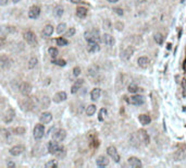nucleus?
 <instances>
[{"label": "nucleus", "mask_w": 186, "mask_h": 168, "mask_svg": "<svg viewBox=\"0 0 186 168\" xmlns=\"http://www.w3.org/2000/svg\"><path fill=\"white\" fill-rule=\"evenodd\" d=\"M84 37H85V39L87 42H100V34H99V32L97 30L86 31L85 34H84Z\"/></svg>", "instance_id": "1"}, {"label": "nucleus", "mask_w": 186, "mask_h": 168, "mask_svg": "<svg viewBox=\"0 0 186 168\" xmlns=\"http://www.w3.org/2000/svg\"><path fill=\"white\" fill-rule=\"evenodd\" d=\"M20 106L22 108V110L28 111L33 109L34 107V97H30V98H25L20 102Z\"/></svg>", "instance_id": "2"}, {"label": "nucleus", "mask_w": 186, "mask_h": 168, "mask_svg": "<svg viewBox=\"0 0 186 168\" xmlns=\"http://www.w3.org/2000/svg\"><path fill=\"white\" fill-rule=\"evenodd\" d=\"M137 137L139 139V142L143 143L145 145H148L149 142H150V139H149V135L147 133V131L144 129H139L138 132H137Z\"/></svg>", "instance_id": "3"}, {"label": "nucleus", "mask_w": 186, "mask_h": 168, "mask_svg": "<svg viewBox=\"0 0 186 168\" xmlns=\"http://www.w3.org/2000/svg\"><path fill=\"white\" fill-rule=\"evenodd\" d=\"M107 153H108V155H109L115 163H119V162H120V155H119L118 151H117V149H115L114 146H109V147L107 149Z\"/></svg>", "instance_id": "4"}, {"label": "nucleus", "mask_w": 186, "mask_h": 168, "mask_svg": "<svg viewBox=\"0 0 186 168\" xmlns=\"http://www.w3.org/2000/svg\"><path fill=\"white\" fill-rule=\"evenodd\" d=\"M134 51H135V49H134L133 46H127L125 49L121 53V58L123 60H129V58L133 56Z\"/></svg>", "instance_id": "5"}, {"label": "nucleus", "mask_w": 186, "mask_h": 168, "mask_svg": "<svg viewBox=\"0 0 186 168\" xmlns=\"http://www.w3.org/2000/svg\"><path fill=\"white\" fill-rule=\"evenodd\" d=\"M186 156V147L184 145H182L181 147L175 151L174 153V159L175 160H183Z\"/></svg>", "instance_id": "6"}, {"label": "nucleus", "mask_w": 186, "mask_h": 168, "mask_svg": "<svg viewBox=\"0 0 186 168\" xmlns=\"http://www.w3.org/2000/svg\"><path fill=\"white\" fill-rule=\"evenodd\" d=\"M65 137H66V132H65V130L59 129L52 134V140H54V141H57V142H61V141H63V140H64Z\"/></svg>", "instance_id": "7"}, {"label": "nucleus", "mask_w": 186, "mask_h": 168, "mask_svg": "<svg viewBox=\"0 0 186 168\" xmlns=\"http://www.w3.org/2000/svg\"><path fill=\"white\" fill-rule=\"evenodd\" d=\"M45 133V128L42 125H36L34 128V137L36 140H40L44 137Z\"/></svg>", "instance_id": "8"}, {"label": "nucleus", "mask_w": 186, "mask_h": 168, "mask_svg": "<svg viewBox=\"0 0 186 168\" xmlns=\"http://www.w3.org/2000/svg\"><path fill=\"white\" fill-rule=\"evenodd\" d=\"M20 92H21V94L24 96H27L30 94V92H32V85L30 83H27V82H24L20 85L19 88Z\"/></svg>", "instance_id": "9"}, {"label": "nucleus", "mask_w": 186, "mask_h": 168, "mask_svg": "<svg viewBox=\"0 0 186 168\" xmlns=\"http://www.w3.org/2000/svg\"><path fill=\"white\" fill-rule=\"evenodd\" d=\"M24 39L30 45H34L36 44V35L32 32V31H27L26 33H24Z\"/></svg>", "instance_id": "10"}, {"label": "nucleus", "mask_w": 186, "mask_h": 168, "mask_svg": "<svg viewBox=\"0 0 186 168\" xmlns=\"http://www.w3.org/2000/svg\"><path fill=\"white\" fill-rule=\"evenodd\" d=\"M129 103L133 105H143L145 103V98L141 95H134L129 98Z\"/></svg>", "instance_id": "11"}, {"label": "nucleus", "mask_w": 186, "mask_h": 168, "mask_svg": "<svg viewBox=\"0 0 186 168\" xmlns=\"http://www.w3.org/2000/svg\"><path fill=\"white\" fill-rule=\"evenodd\" d=\"M68 98V95H66V93L65 92H58L54 94V96L52 97V100L54 103H61V102H63L65 99Z\"/></svg>", "instance_id": "12"}, {"label": "nucleus", "mask_w": 186, "mask_h": 168, "mask_svg": "<svg viewBox=\"0 0 186 168\" xmlns=\"http://www.w3.org/2000/svg\"><path fill=\"white\" fill-rule=\"evenodd\" d=\"M24 146L21 144L19 145H14L13 147H11L10 149V154L11 155H13V156H19V155H21L23 152H24Z\"/></svg>", "instance_id": "13"}, {"label": "nucleus", "mask_w": 186, "mask_h": 168, "mask_svg": "<svg viewBox=\"0 0 186 168\" xmlns=\"http://www.w3.org/2000/svg\"><path fill=\"white\" fill-rule=\"evenodd\" d=\"M40 14V9L39 7L37 6H34V7H32L30 9V11H28V16H30V19H37L38 16Z\"/></svg>", "instance_id": "14"}, {"label": "nucleus", "mask_w": 186, "mask_h": 168, "mask_svg": "<svg viewBox=\"0 0 186 168\" xmlns=\"http://www.w3.org/2000/svg\"><path fill=\"white\" fill-rule=\"evenodd\" d=\"M15 116V112L14 110L12 109V108H9L7 111H6V114H4V120L6 123H10V122L13 120Z\"/></svg>", "instance_id": "15"}, {"label": "nucleus", "mask_w": 186, "mask_h": 168, "mask_svg": "<svg viewBox=\"0 0 186 168\" xmlns=\"http://www.w3.org/2000/svg\"><path fill=\"white\" fill-rule=\"evenodd\" d=\"M51 120H52V115L50 114V112H44V114H42L40 117H39V121L42 122V125L49 123Z\"/></svg>", "instance_id": "16"}, {"label": "nucleus", "mask_w": 186, "mask_h": 168, "mask_svg": "<svg viewBox=\"0 0 186 168\" xmlns=\"http://www.w3.org/2000/svg\"><path fill=\"white\" fill-rule=\"evenodd\" d=\"M87 50L91 53H97V51L100 50V46H99L98 43H96V42H88Z\"/></svg>", "instance_id": "17"}, {"label": "nucleus", "mask_w": 186, "mask_h": 168, "mask_svg": "<svg viewBox=\"0 0 186 168\" xmlns=\"http://www.w3.org/2000/svg\"><path fill=\"white\" fill-rule=\"evenodd\" d=\"M129 165L132 168H139L141 167V162L137 157H129Z\"/></svg>", "instance_id": "18"}, {"label": "nucleus", "mask_w": 186, "mask_h": 168, "mask_svg": "<svg viewBox=\"0 0 186 168\" xmlns=\"http://www.w3.org/2000/svg\"><path fill=\"white\" fill-rule=\"evenodd\" d=\"M137 63H138V65H139L141 68H143V69L147 68L149 65L148 57H146V56H141V57H139L138 58V60H137Z\"/></svg>", "instance_id": "19"}, {"label": "nucleus", "mask_w": 186, "mask_h": 168, "mask_svg": "<svg viewBox=\"0 0 186 168\" xmlns=\"http://www.w3.org/2000/svg\"><path fill=\"white\" fill-rule=\"evenodd\" d=\"M103 42L105 43L107 46H112L114 44V38L112 35L106 33V34H103Z\"/></svg>", "instance_id": "20"}, {"label": "nucleus", "mask_w": 186, "mask_h": 168, "mask_svg": "<svg viewBox=\"0 0 186 168\" xmlns=\"http://www.w3.org/2000/svg\"><path fill=\"white\" fill-rule=\"evenodd\" d=\"M96 164L99 167H106V166L109 165V159L106 156H99L97 158V160H96Z\"/></svg>", "instance_id": "21"}, {"label": "nucleus", "mask_w": 186, "mask_h": 168, "mask_svg": "<svg viewBox=\"0 0 186 168\" xmlns=\"http://www.w3.org/2000/svg\"><path fill=\"white\" fill-rule=\"evenodd\" d=\"M39 105H40V108L42 109H46L50 106V98L48 96H42V98L39 99Z\"/></svg>", "instance_id": "22"}, {"label": "nucleus", "mask_w": 186, "mask_h": 168, "mask_svg": "<svg viewBox=\"0 0 186 168\" xmlns=\"http://www.w3.org/2000/svg\"><path fill=\"white\" fill-rule=\"evenodd\" d=\"M87 72H88V75L91 76V78H94V76L98 75V73H99V67H98V65H91V67L88 68Z\"/></svg>", "instance_id": "23"}, {"label": "nucleus", "mask_w": 186, "mask_h": 168, "mask_svg": "<svg viewBox=\"0 0 186 168\" xmlns=\"http://www.w3.org/2000/svg\"><path fill=\"white\" fill-rule=\"evenodd\" d=\"M100 95H101V90H100V88H94V90H91V100H94V102L98 100Z\"/></svg>", "instance_id": "24"}, {"label": "nucleus", "mask_w": 186, "mask_h": 168, "mask_svg": "<svg viewBox=\"0 0 186 168\" xmlns=\"http://www.w3.org/2000/svg\"><path fill=\"white\" fill-rule=\"evenodd\" d=\"M139 122H141V125H144V126H147V125H149L150 123V121H151V118H150V116L147 114H143L139 116Z\"/></svg>", "instance_id": "25"}, {"label": "nucleus", "mask_w": 186, "mask_h": 168, "mask_svg": "<svg viewBox=\"0 0 186 168\" xmlns=\"http://www.w3.org/2000/svg\"><path fill=\"white\" fill-rule=\"evenodd\" d=\"M59 146L60 145L58 144L57 141H51L49 142V144H48V151H49V153H51V154H54V153L57 152V149H59Z\"/></svg>", "instance_id": "26"}, {"label": "nucleus", "mask_w": 186, "mask_h": 168, "mask_svg": "<svg viewBox=\"0 0 186 168\" xmlns=\"http://www.w3.org/2000/svg\"><path fill=\"white\" fill-rule=\"evenodd\" d=\"M53 155H56V157H58V158H64L65 155H66V151L63 146H59V149H57V152Z\"/></svg>", "instance_id": "27"}, {"label": "nucleus", "mask_w": 186, "mask_h": 168, "mask_svg": "<svg viewBox=\"0 0 186 168\" xmlns=\"http://www.w3.org/2000/svg\"><path fill=\"white\" fill-rule=\"evenodd\" d=\"M86 14H87V9H86V8L79 7L77 9H76V15H77L79 18H81V19L85 18V16H86Z\"/></svg>", "instance_id": "28"}, {"label": "nucleus", "mask_w": 186, "mask_h": 168, "mask_svg": "<svg viewBox=\"0 0 186 168\" xmlns=\"http://www.w3.org/2000/svg\"><path fill=\"white\" fill-rule=\"evenodd\" d=\"M53 33V26L50 25V24H47L45 27H44V31H42V34L45 36H51Z\"/></svg>", "instance_id": "29"}, {"label": "nucleus", "mask_w": 186, "mask_h": 168, "mask_svg": "<svg viewBox=\"0 0 186 168\" xmlns=\"http://www.w3.org/2000/svg\"><path fill=\"white\" fill-rule=\"evenodd\" d=\"M8 63H9V58L7 55H0V68L7 67Z\"/></svg>", "instance_id": "30"}, {"label": "nucleus", "mask_w": 186, "mask_h": 168, "mask_svg": "<svg viewBox=\"0 0 186 168\" xmlns=\"http://www.w3.org/2000/svg\"><path fill=\"white\" fill-rule=\"evenodd\" d=\"M153 39H155V42L158 44V45H162L163 44V35L161 34V33H156V34L153 35Z\"/></svg>", "instance_id": "31"}, {"label": "nucleus", "mask_w": 186, "mask_h": 168, "mask_svg": "<svg viewBox=\"0 0 186 168\" xmlns=\"http://www.w3.org/2000/svg\"><path fill=\"white\" fill-rule=\"evenodd\" d=\"M138 86H137V84H135V83H131L127 86V91L129 92V93H133V94H135L136 92H138Z\"/></svg>", "instance_id": "32"}, {"label": "nucleus", "mask_w": 186, "mask_h": 168, "mask_svg": "<svg viewBox=\"0 0 186 168\" xmlns=\"http://www.w3.org/2000/svg\"><path fill=\"white\" fill-rule=\"evenodd\" d=\"M38 63V59L36 57H32L28 61V68L30 69H34Z\"/></svg>", "instance_id": "33"}, {"label": "nucleus", "mask_w": 186, "mask_h": 168, "mask_svg": "<svg viewBox=\"0 0 186 168\" xmlns=\"http://www.w3.org/2000/svg\"><path fill=\"white\" fill-rule=\"evenodd\" d=\"M65 30H66V24L65 23H60L59 25L57 26V33L58 34H62V33H64Z\"/></svg>", "instance_id": "34"}, {"label": "nucleus", "mask_w": 186, "mask_h": 168, "mask_svg": "<svg viewBox=\"0 0 186 168\" xmlns=\"http://www.w3.org/2000/svg\"><path fill=\"white\" fill-rule=\"evenodd\" d=\"M95 112H96L95 105H89V106L86 108V115H87V116H93Z\"/></svg>", "instance_id": "35"}, {"label": "nucleus", "mask_w": 186, "mask_h": 168, "mask_svg": "<svg viewBox=\"0 0 186 168\" xmlns=\"http://www.w3.org/2000/svg\"><path fill=\"white\" fill-rule=\"evenodd\" d=\"M63 14V8L61 7V6H58V7L54 8V15L58 16V18H61Z\"/></svg>", "instance_id": "36"}, {"label": "nucleus", "mask_w": 186, "mask_h": 168, "mask_svg": "<svg viewBox=\"0 0 186 168\" xmlns=\"http://www.w3.org/2000/svg\"><path fill=\"white\" fill-rule=\"evenodd\" d=\"M48 53H49V55L52 58H56L58 55H59V51H58V49H57V48H54V47H50L49 49H48Z\"/></svg>", "instance_id": "37"}, {"label": "nucleus", "mask_w": 186, "mask_h": 168, "mask_svg": "<svg viewBox=\"0 0 186 168\" xmlns=\"http://www.w3.org/2000/svg\"><path fill=\"white\" fill-rule=\"evenodd\" d=\"M56 43H57L58 46H66L68 45V41L63 37H59L56 39Z\"/></svg>", "instance_id": "38"}, {"label": "nucleus", "mask_w": 186, "mask_h": 168, "mask_svg": "<svg viewBox=\"0 0 186 168\" xmlns=\"http://www.w3.org/2000/svg\"><path fill=\"white\" fill-rule=\"evenodd\" d=\"M52 63H54V65H60V67H64V65H66L65 60H63V59H54V58L52 59Z\"/></svg>", "instance_id": "39"}, {"label": "nucleus", "mask_w": 186, "mask_h": 168, "mask_svg": "<svg viewBox=\"0 0 186 168\" xmlns=\"http://www.w3.org/2000/svg\"><path fill=\"white\" fill-rule=\"evenodd\" d=\"M137 142H139V139H138V137L132 135V137H131V144L133 145V146H135V147H138V146H139V144H138Z\"/></svg>", "instance_id": "40"}, {"label": "nucleus", "mask_w": 186, "mask_h": 168, "mask_svg": "<svg viewBox=\"0 0 186 168\" xmlns=\"http://www.w3.org/2000/svg\"><path fill=\"white\" fill-rule=\"evenodd\" d=\"M14 133L15 134H19V135H23V134L25 133V128L24 127H18V128H15L14 130Z\"/></svg>", "instance_id": "41"}, {"label": "nucleus", "mask_w": 186, "mask_h": 168, "mask_svg": "<svg viewBox=\"0 0 186 168\" xmlns=\"http://www.w3.org/2000/svg\"><path fill=\"white\" fill-rule=\"evenodd\" d=\"M106 116H107V109H105V108L100 109V111H99V117H98L99 120H100V121H103Z\"/></svg>", "instance_id": "42"}, {"label": "nucleus", "mask_w": 186, "mask_h": 168, "mask_svg": "<svg viewBox=\"0 0 186 168\" xmlns=\"http://www.w3.org/2000/svg\"><path fill=\"white\" fill-rule=\"evenodd\" d=\"M57 166H58V164L56 160H49V162L45 165L46 168H56Z\"/></svg>", "instance_id": "43"}, {"label": "nucleus", "mask_w": 186, "mask_h": 168, "mask_svg": "<svg viewBox=\"0 0 186 168\" xmlns=\"http://www.w3.org/2000/svg\"><path fill=\"white\" fill-rule=\"evenodd\" d=\"M75 34V28L74 27H70L66 32H65V37H72Z\"/></svg>", "instance_id": "44"}, {"label": "nucleus", "mask_w": 186, "mask_h": 168, "mask_svg": "<svg viewBox=\"0 0 186 168\" xmlns=\"http://www.w3.org/2000/svg\"><path fill=\"white\" fill-rule=\"evenodd\" d=\"M114 27L121 32V31H123V28H124V24L122 22H120V21H118V22H115V24H114Z\"/></svg>", "instance_id": "45"}, {"label": "nucleus", "mask_w": 186, "mask_h": 168, "mask_svg": "<svg viewBox=\"0 0 186 168\" xmlns=\"http://www.w3.org/2000/svg\"><path fill=\"white\" fill-rule=\"evenodd\" d=\"M131 39H132V42L134 43V44H135V45H137V44H141V36H132V38H131Z\"/></svg>", "instance_id": "46"}, {"label": "nucleus", "mask_w": 186, "mask_h": 168, "mask_svg": "<svg viewBox=\"0 0 186 168\" xmlns=\"http://www.w3.org/2000/svg\"><path fill=\"white\" fill-rule=\"evenodd\" d=\"M113 11L115 12L118 15H121V16L124 14V12H123V9H122V8H114Z\"/></svg>", "instance_id": "47"}, {"label": "nucleus", "mask_w": 186, "mask_h": 168, "mask_svg": "<svg viewBox=\"0 0 186 168\" xmlns=\"http://www.w3.org/2000/svg\"><path fill=\"white\" fill-rule=\"evenodd\" d=\"M80 88H81L80 86H77L76 84H74V85L72 86V88H71V93H72V94H76V93L79 92V90H80Z\"/></svg>", "instance_id": "48"}, {"label": "nucleus", "mask_w": 186, "mask_h": 168, "mask_svg": "<svg viewBox=\"0 0 186 168\" xmlns=\"http://www.w3.org/2000/svg\"><path fill=\"white\" fill-rule=\"evenodd\" d=\"M73 74L75 76H79L81 74V68H79V67H75V68L73 69Z\"/></svg>", "instance_id": "49"}, {"label": "nucleus", "mask_w": 186, "mask_h": 168, "mask_svg": "<svg viewBox=\"0 0 186 168\" xmlns=\"http://www.w3.org/2000/svg\"><path fill=\"white\" fill-rule=\"evenodd\" d=\"M103 25H105V27H109V28H110V26H111L110 21H109V20H105V22H103Z\"/></svg>", "instance_id": "50"}, {"label": "nucleus", "mask_w": 186, "mask_h": 168, "mask_svg": "<svg viewBox=\"0 0 186 168\" xmlns=\"http://www.w3.org/2000/svg\"><path fill=\"white\" fill-rule=\"evenodd\" d=\"M8 4V0H0V6H6Z\"/></svg>", "instance_id": "51"}, {"label": "nucleus", "mask_w": 186, "mask_h": 168, "mask_svg": "<svg viewBox=\"0 0 186 168\" xmlns=\"http://www.w3.org/2000/svg\"><path fill=\"white\" fill-rule=\"evenodd\" d=\"M71 2H72V4H80L81 0H71Z\"/></svg>", "instance_id": "52"}, {"label": "nucleus", "mask_w": 186, "mask_h": 168, "mask_svg": "<svg viewBox=\"0 0 186 168\" xmlns=\"http://www.w3.org/2000/svg\"><path fill=\"white\" fill-rule=\"evenodd\" d=\"M107 1H109L111 4H115V2H118V0H107Z\"/></svg>", "instance_id": "53"}, {"label": "nucleus", "mask_w": 186, "mask_h": 168, "mask_svg": "<svg viewBox=\"0 0 186 168\" xmlns=\"http://www.w3.org/2000/svg\"><path fill=\"white\" fill-rule=\"evenodd\" d=\"M8 166H11V167H14V164H13V163H11V162H10V163H8Z\"/></svg>", "instance_id": "54"}, {"label": "nucleus", "mask_w": 186, "mask_h": 168, "mask_svg": "<svg viewBox=\"0 0 186 168\" xmlns=\"http://www.w3.org/2000/svg\"><path fill=\"white\" fill-rule=\"evenodd\" d=\"M20 0H12V2H14V4H18Z\"/></svg>", "instance_id": "55"}, {"label": "nucleus", "mask_w": 186, "mask_h": 168, "mask_svg": "<svg viewBox=\"0 0 186 168\" xmlns=\"http://www.w3.org/2000/svg\"><path fill=\"white\" fill-rule=\"evenodd\" d=\"M171 44H168V49H171Z\"/></svg>", "instance_id": "56"}, {"label": "nucleus", "mask_w": 186, "mask_h": 168, "mask_svg": "<svg viewBox=\"0 0 186 168\" xmlns=\"http://www.w3.org/2000/svg\"><path fill=\"white\" fill-rule=\"evenodd\" d=\"M185 1H186V0H181V4H184Z\"/></svg>", "instance_id": "57"}]
</instances>
